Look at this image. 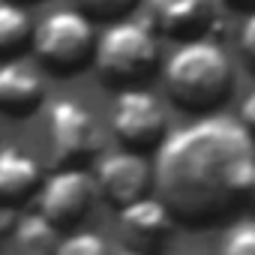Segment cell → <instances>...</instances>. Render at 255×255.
<instances>
[{"instance_id":"cell-12","label":"cell","mask_w":255,"mask_h":255,"mask_svg":"<svg viewBox=\"0 0 255 255\" xmlns=\"http://www.w3.org/2000/svg\"><path fill=\"white\" fill-rule=\"evenodd\" d=\"M120 225L126 231V237H132V243L138 246H162V240H168V234L174 231V216L168 213V207L159 198H141L129 207L120 210Z\"/></svg>"},{"instance_id":"cell-20","label":"cell","mask_w":255,"mask_h":255,"mask_svg":"<svg viewBox=\"0 0 255 255\" xmlns=\"http://www.w3.org/2000/svg\"><path fill=\"white\" fill-rule=\"evenodd\" d=\"M117 255H147V252H141V249H123V252H117Z\"/></svg>"},{"instance_id":"cell-7","label":"cell","mask_w":255,"mask_h":255,"mask_svg":"<svg viewBox=\"0 0 255 255\" xmlns=\"http://www.w3.org/2000/svg\"><path fill=\"white\" fill-rule=\"evenodd\" d=\"M96 180L81 168H63L45 177L39 189V216L54 228H75L96 201Z\"/></svg>"},{"instance_id":"cell-14","label":"cell","mask_w":255,"mask_h":255,"mask_svg":"<svg viewBox=\"0 0 255 255\" xmlns=\"http://www.w3.org/2000/svg\"><path fill=\"white\" fill-rule=\"evenodd\" d=\"M15 240L24 246V249H30V252H42V249H48L51 243H54V228L39 216V213H30V216H24V219H18L15 222Z\"/></svg>"},{"instance_id":"cell-18","label":"cell","mask_w":255,"mask_h":255,"mask_svg":"<svg viewBox=\"0 0 255 255\" xmlns=\"http://www.w3.org/2000/svg\"><path fill=\"white\" fill-rule=\"evenodd\" d=\"M240 48H243L246 63L255 69V9L246 15V24H243V30H240Z\"/></svg>"},{"instance_id":"cell-21","label":"cell","mask_w":255,"mask_h":255,"mask_svg":"<svg viewBox=\"0 0 255 255\" xmlns=\"http://www.w3.org/2000/svg\"><path fill=\"white\" fill-rule=\"evenodd\" d=\"M252 198H255V183H252Z\"/></svg>"},{"instance_id":"cell-5","label":"cell","mask_w":255,"mask_h":255,"mask_svg":"<svg viewBox=\"0 0 255 255\" xmlns=\"http://www.w3.org/2000/svg\"><path fill=\"white\" fill-rule=\"evenodd\" d=\"M111 129L114 135L126 144V150L141 153L162 147L168 138V114L159 96L150 90H120L114 105H111Z\"/></svg>"},{"instance_id":"cell-11","label":"cell","mask_w":255,"mask_h":255,"mask_svg":"<svg viewBox=\"0 0 255 255\" xmlns=\"http://www.w3.org/2000/svg\"><path fill=\"white\" fill-rule=\"evenodd\" d=\"M45 183L42 165L21 147H0V204L12 207L39 195Z\"/></svg>"},{"instance_id":"cell-9","label":"cell","mask_w":255,"mask_h":255,"mask_svg":"<svg viewBox=\"0 0 255 255\" xmlns=\"http://www.w3.org/2000/svg\"><path fill=\"white\" fill-rule=\"evenodd\" d=\"M93 180H96V192L108 204L123 210V207L147 198V192L153 186V168L147 165V159L141 153L114 150L99 159Z\"/></svg>"},{"instance_id":"cell-15","label":"cell","mask_w":255,"mask_h":255,"mask_svg":"<svg viewBox=\"0 0 255 255\" xmlns=\"http://www.w3.org/2000/svg\"><path fill=\"white\" fill-rule=\"evenodd\" d=\"M54 255H111L108 243L96 231H72L54 246Z\"/></svg>"},{"instance_id":"cell-10","label":"cell","mask_w":255,"mask_h":255,"mask_svg":"<svg viewBox=\"0 0 255 255\" xmlns=\"http://www.w3.org/2000/svg\"><path fill=\"white\" fill-rule=\"evenodd\" d=\"M45 99V78L36 66L24 60L0 63V111L3 114H30Z\"/></svg>"},{"instance_id":"cell-2","label":"cell","mask_w":255,"mask_h":255,"mask_svg":"<svg viewBox=\"0 0 255 255\" xmlns=\"http://www.w3.org/2000/svg\"><path fill=\"white\" fill-rule=\"evenodd\" d=\"M165 87L177 108L207 114L234 90V66L216 39L180 45L165 63Z\"/></svg>"},{"instance_id":"cell-13","label":"cell","mask_w":255,"mask_h":255,"mask_svg":"<svg viewBox=\"0 0 255 255\" xmlns=\"http://www.w3.org/2000/svg\"><path fill=\"white\" fill-rule=\"evenodd\" d=\"M33 21L30 12L18 3H0V57L15 60V54L30 45Z\"/></svg>"},{"instance_id":"cell-19","label":"cell","mask_w":255,"mask_h":255,"mask_svg":"<svg viewBox=\"0 0 255 255\" xmlns=\"http://www.w3.org/2000/svg\"><path fill=\"white\" fill-rule=\"evenodd\" d=\"M240 126L255 138V90L243 99V108H240Z\"/></svg>"},{"instance_id":"cell-6","label":"cell","mask_w":255,"mask_h":255,"mask_svg":"<svg viewBox=\"0 0 255 255\" xmlns=\"http://www.w3.org/2000/svg\"><path fill=\"white\" fill-rule=\"evenodd\" d=\"M48 129L54 159L66 168H78L102 150V132L96 117L75 99H57L48 111Z\"/></svg>"},{"instance_id":"cell-8","label":"cell","mask_w":255,"mask_h":255,"mask_svg":"<svg viewBox=\"0 0 255 255\" xmlns=\"http://www.w3.org/2000/svg\"><path fill=\"white\" fill-rule=\"evenodd\" d=\"M153 36H171L186 42L213 39L219 30V9L213 0H156L147 6V15L141 21Z\"/></svg>"},{"instance_id":"cell-3","label":"cell","mask_w":255,"mask_h":255,"mask_svg":"<svg viewBox=\"0 0 255 255\" xmlns=\"http://www.w3.org/2000/svg\"><path fill=\"white\" fill-rule=\"evenodd\" d=\"M93 66L108 87L135 90L159 66V42L141 21H114L96 39Z\"/></svg>"},{"instance_id":"cell-4","label":"cell","mask_w":255,"mask_h":255,"mask_svg":"<svg viewBox=\"0 0 255 255\" xmlns=\"http://www.w3.org/2000/svg\"><path fill=\"white\" fill-rule=\"evenodd\" d=\"M33 54L54 75H78L96 54L93 21L78 12V6L54 9L39 24H33Z\"/></svg>"},{"instance_id":"cell-1","label":"cell","mask_w":255,"mask_h":255,"mask_svg":"<svg viewBox=\"0 0 255 255\" xmlns=\"http://www.w3.org/2000/svg\"><path fill=\"white\" fill-rule=\"evenodd\" d=\"M255 138L231 117H204L174 129L153 162V189L174 222L210 228L252 198Z\"/></svg>"},{"instance_id":"cell-17","label":"cell","mask_w":255,"mask_h":255,"mask_svg":"<svg viewBox=\"0 0 255 255\" xmlns=\"http://www.w3.org/2000/svg\"><path fill=\"white\" fill-rule=\"evenodd\" d=\"M132 6H135L132 0H96V3H81L78 12H84L90 21L96 18V21H111L114 24V21H123L120 15Z\"/></svg>"},{"instance_id":"cell-16","label":"cell","mask_w":255,"mask_h":255,"mask_svg":"<svg viewBox=\"0 0 255 255\" xmlns=\"http://www.w3.org/2000/svg\"><path fill=\"white\" fill-rule=\"evenodd\" d=\"M219 255H255V219H237L225 231Z\"/></svg>"}]
</instances>
